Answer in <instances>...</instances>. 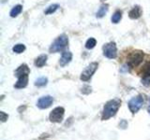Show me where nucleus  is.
<instances>
[{
	"instance_id": "1",
	"label": "nucleus",
	"mask_w": 150,
	"mask_h": 140,
	"mask_svg": "<svg viewBox=\"0 0 150 140\" xmlns=\"http://www.w3.org/2000/svg\"><path fill=\"white\" fill-rule=\"evenodd\" d=\"M121 101L119 99H112L110 100L106 103V105L104 106V108L102 111V120H109L112 117H114L116 112L118 111L119 107H120Z\"/></svg>"
},
{
	"instance_id": "2",
	"label": "nucleus",
	"mask_w": 150,
	"mask_h": 140,
	"mask_svg": "<svg viewBox=\"0 0 150 140\" xmlns=\"http://www.w3.org/2000/svg\"><path fill=\"white\" fill-rule=\"evenodd\" d=\"M68 45H69V38L67 36L63 34V35H60L52 43L49 50L51 53L59 52V51L64 50L67 48Z\"/></svg>"
},
{
	"instance_id": "3",
	"label": "nucleus",
	"mask_w": 150,
	"mask_h": 140,
	"mask_svg": "<svg viewBox=\"0 0 150 140\" xmlns=\"http://www.w3.org/2000/svg\"><path fill=\"white\" fill-rule=\"evenodd\" d=\"M98 67V63H91V64H89L88 66L82 72L81 77H80V78H81V80H83V81H88L89 79H90V78H92V76L94 75V73H95V72L97 71Z\"/></svg>"
},
{
	"instance_id": "4",
	"label": "nucleus",
	"mask_w": 150,
	"mask_h": 140,
	"mask_svg": "<svg viewBox=\"0 0 150 140\" xmlns=\"http://www.w3.org/2000/svg\"><path fill=\"white\" fill-rule=\"evenodd\" d=\"M103 55L109 59H115L117 56V48L115 42H109L103 46Z\"/></svg>"
},
{
	"instance_id": "5",
	"label": "nucleus",
	"mask_w": 150,
	"mask_h": 140,
	"mask_svg": "<svg viewBox=\"0 0 150 140\" xmlns=\"http://www.w3.org/2000/svg\"><path fill=\"white\" fill-rule=\"evenodd\" d=\"M65 114V109L62 106H57L51 111L49 119L52 123H61L63 120Z\"/></svg>"
},
{
	"instance_id": "6",
	"label": "nucleus",
	"mask_w": 150,
	"mask_h": 140,
	"mask_svg": "<svg viewBox=\"0 0 150 140\" xmlns=\"http://www.w3.org/2000/svg\"><path fill=\"white\" fill-rule=\"evenodd\" d=\"M144 104V99L143 97L141 95H138V96H135L133 98H131L129 102V108L130 110L131 113H137L139 111V109L142 107Z\"/></svg>"
},
{
	"instance_id": "7",
	"label": "nucleus",
	"mask_w": 150,
	"mask_h": 140,
	"mask_svg": "<svg viewBox=\"0 0 150 140\" xmlns=\"http://www.w3.org/2000/svg\"><path fill=\"white\" fill-rule=\"evenodd\" d=\"M143 59H144V53H142L141 51H136V52L130 55L128 65H130L132 67L137 66V65H139L143 62Z\"/></svg>"
},
{
	"instance_id": "8",
	"label": "nucleus",
	"mask_w": 150,
	"mask_h": 140,
	"mask_svg": "<svg viewBox=\"0 0 150 140\" xmlns=\"http://www.w3.org/2000/svg\"><path fill=\"white\" fill-rule=\"evenodd\" d=\"M53 102H54V98L51 95L42 96L40 98L39 101H38L37 106H38V107H40V109H46L52 106Z\"/></svg>"
},
{
	"instance_id": "9",
	"label": "nucleus",
	"mask_w": 150,
	"mask_h": 140,
	"mask_svg": "<svg viewBox=\"0 0 150 140\" xmlns=\"http://www.w3.org/2000/svg\"><path fill=\"white\" fill-rule=\"evenodd\" d=\"M71 60H72V53L70 51H64L59 60V64L61 66H65V65L69 64Z\"/></svg>"
},
{
	"instance_id": "10",
	"label": "nucleus",
	"mask_w": 150,
	"mask_h": 140,
	"mask_svg": "<svg viewBox=\"0 0 150 140\" xmlns=\"http://www.w3.org/2000/svg\"><path fill=\"white\" fill-rule=\"evenodd\" d=\"M27 83H28V75H25V76H21L18 78V80L15 83L14 87L16 89H23L27 86Z\"/></svg>"
},
{
	"instance_id": "11",
	"label": "nucleus",
	"mask_w": 150,
	"mask_h": 140,
	"mask_svg": "<svg viewBox=\"0 0 150 140\" xmlns=\"http://www.w3.org/2000/svg\"><path fill=\"white\" fill-rule=\"evenodd\" d=\"M142 15V8H141L139 6H135L132 8L130 9L129 12V17L130 19H133V20H136V19H139Z\"/></svg>"
},
{
	"instance_id": "12",
	"label": "nucleus",
	"mask_w": 150,
	"mask_h": 140,
	"mask_svg": "<svg viewBox=\"0 0 150 140\" xmlns=\"http://www.w3.org/2000/svg\"><path fill=\"white\" fill-rule=\"evenodd\" d=\"M30 73V70L28 68V66L26 64H22L20 65L15 71V76L17 78L21 77V76H25V75H28Z\"/></svg>"
},
{
	"instance_id": "13",
	"label": "nucleus",
	"mask_w": 150,
	"mask_h": 140,
	"mask_svg": "<svg viewBox=\"0 0 150 140\" xmlns=\"http://www.w3.org/2000/svg\"><path fill=\"white\" fill-rule=\"evenodd\" d=\"M47 59H48V56H47L46 54H41V55L38 56V57L36 58L34 64H35V65L37 67H42V66H44V65L46 64Z\"/></svg>"
},
{
	"instance_id": "14",
	"label": "nucleus",
	"mask_w": 150,
	"mask_h": 140,
	"mask_svg": "<svg viewBox=\"0 0 150 140\" xmlns=\"http://www.w3.org/2000/svg\"><path fill=\"white\" fill-rule=\"evenodd\" d=\"M22 10H23L22 5H16V6H14L11 8V12H9V15H11V17H12V18H15L22 12Z\"/></svg>"
},
{
	"instance_id": "15",
	"label": "nucleus",
	"mask_w": 150,
	"mask_h": 140,
	"mask_svg": "<svg viewBox=\"0 0 150 140\" xmlns=\"http://www.w3.org/2000/svg\"><path fill=\"white\" fill-rule=\"evenodd\" d=\"M108 11V5H102V6L100 8V9L98 10L96 16L97 18H102L105 16V14Z\"/></svg>"
},
{
	"instance_id": "16",
	"label": "nucleus",
	"mask_w": 150,
	"mask_h": 140,
	"mask_svg": "<svg viewBox=\"0 0 150 140\" xmlns=\"http://www.w3.org/2000/svg\"><path fill=\"white\" fill-rule=\"evenodd\" d=\"M121 19H122V11L116 10L114 14H112V16L111 18V21L112 23H118Z\"/></svg>"
},
{
	"instance_id": "17",
	"label": "nucleus",
	"mask_w": 150,
	"mask_h": 140,
	"mask_svg": "<svg viewBox=\"0 0 150 140\" xmlns=\"http://www.w3.org/2000/svg\"><path fill=\"white\" fill-rule=\"evenodd\" d=\"M12 50H13V52L18 53V54H19V53H23V51L25 50V46L23 45V44H21V43L16 44V45H14V46H13Z\"/></svg>"
},
{
	"instance_id": "18",
	"label": "nucleus",
	"mask_w": 150,
	"mask_h": 140,
	"mask_svg": "<svg viewBox=\"0 0 150 140\" xmlns=\"http://www.w3.org/2000/svg\"><path fill=\"white\" fill-rule=\"evenodd\" d=\"M47 83H48V78H45V77H41V78H39L35 80V86L43 87V86L46 85Z\"/></svg>"
},
{
	"instance_id": "19",
	"label": "nucleus",
	"mask_w": 150,
	"mask_h": 140,
	"mask_svg": "<svg viewBox=\"0 0 150 140\" xmlns=\"http://www.w3.org/2000/svg\"><path fill=\"white\" fill-rule=\"evenodd\" d=\"M97 45V40L93 37H90L88 38L87 41L86 42V48L87 50H92L93 48H95V46Z\"/></svg>"
},
{
	"instance_id": "20",
	"label": "nucleus",
	"mask_w": 150,
	"mask_h": 140,
	"mask_svg": "<svg viewBox=\"0 0 150 140\" xmlns=\"http://www.w3.org/2000/svg\"><path fill=\"white\" fill-rule=\"evenodd\" d=\"M58 8H59V5L58 4H53V5H51V6H49L48 8H47L46 10H45V14H46V15H49V14H53V13H54L56 10H57Z\"/></svg>"
},
{
	"instance_id": "21",
	"label": "nucleus",
	"mask_w": 150,
	"mask_h": 140,
	"mask_svg": "<svg viewBox=\"0 0 150 140\" xmlns=\"http://www.w3.org/2000/svg\"><path fill=\"white\" fill-rule=\"evenodd\" d=\"M142 83L144 86H149L150 85V77H145L142 79Z\"/></svg>"
},
{
	"instance_id": "22",
	"label": "nucleus",
	"mask_w": 150,
	"mask_h": 140,
	"mask_svg": "<svg viewBox=\"0 0 150 140\" xmlns=\"http://www.w3.org/2000/svg\"><path fill=\"white\" fill-rule=\"evenodd\" d=\"M144 72L145 76H146V77H150V64H148L147 65H145Z\"/></svg>"
},
{
	"instance_id": "23",
	"label": "nucleus",
	"mask_w": 150,
	"mask_h": 140,
	"mask_svg": "<svg viewBox=\"0 0 150 140\" xmlns=\"http://www.w3.org/2000/svg\"><path fill=\"white\" fill-rule=\"evenodd\" d=\"M0 116H1V120L3 121H6L7 120H8V114H6L5 112H3V111H1L0 112Z\"/></svg>"
},
{
	"instance_id": "24",
	"label": "nucleus",
	"mask_w": 150,
	"mask_h": 140,
	"mask_svg": "<svg viewBox=\"0 0 150 140\" xmlns=\"http://www.w3.org/2000/svg\"><path fill=\"white\" fill-rule=\"evenodd\" d=\"M148 112L150 113V106H149V107H148Z\"/></svg>"
}]
</instances>
